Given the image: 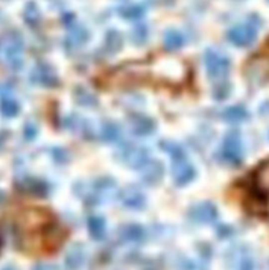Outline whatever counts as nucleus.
Instances as JSON below:
<instances>
[{"instance_id":"f257e3e1","label":"nucleus","mask_w":269,"mask_h":270,"mask_svg":"<svg viewBox=\"0 0 269 270\" xmlns=\"http://www.w3.org/2000/svg\"><path fill=\"white\" fill-rule=\"evenodd\" d=\"M20 243L28 251H53L64 239V231L49 211L28 208L19 220Z\"/></svg>"},{"instance_id":"f03ea898","label":"nucleus","mask_w":269,"mask_h":270,"mask_svg":"<svg viewBox=\"0 0 269 270\" xmlns=\"http://www.w3.org/2000/svg\"><path fill=\"white\" fill-rule=\"evenodd\" d=\"M163 148L168 150L173 158V177H175L176 183L179 184V186L189 183L195 176V170H194L193 165L187 161L183 150L179 145L169 143L165 144V147Z\"/></svg>"},{"instance_id":"7ed1b4c3","label":"nucleus","mask_w":269,"mask_h":270,"mask_svg":"<svg viewBox=\"0 0 269 270\" xmlns=\"http://www.w3.org/2000/svg\"><path fill=\"white\" fill-rule=\"evenodd\" d=\"M23 41L17 34H9L0 42V56L11 69H20L23 65Z\"/></svg>"},{"instance_id":"20e7f679","label":"nucleus","mask_w":269,"mask_h":270,"mask_svg":"<svg viewBox=\"0 0 269 270\" xmlns=\"http://www.w3.org/2000/svg\"><path fill=\"white\" fill-rule=\"evenodd\" d=\"M205 64L207 73L212 78H222L227 74L231 64L227 57L220 52L215 50H207L205 54Z\"/></svg>"},{"instance_id":"39448f33","label":"nucleus","mask_w":269,"mask_h":270,"mask_svg":"<svg viewBox=\"0 0 269 270\" xmlns=\"http://www.w3.org/2000/svg\"><path fill=\"white\" fill-rule=\"evenodd\" d=\"M258 28L254 24H240L228 30V40L236 46H248L255 41Z\"/></svg>"},{"instance_id":"423d86ee","label":"nucleus","mask_w":269,"mask_h":270,"mask_svg":"<svg viewBox=\"0 0 269 270\" xmlns=\"http://www.w3.org/2000/svg\"><path fill=\"white\" fill-rule=\"evenodd\" d=\"M247 75L256 82H264L269 78V46L263 54L250 61L247 68Z\"/></svg>"},{"instance_id":"0eeeda50","label":"nucleus","mask_w":269,"mask_h":270,"mask_svg":"<svg viewBox=\"0 0 269 270\" xmlns=\"http://www.w3.org/2000/svg\"><path fill=\"white\" fill-rule=\"evenodd\" d=\"M222 158L232 165H236L242 161L243 145L239 135L231 133V135L227 136V139L224 140L223 148H222Z\"/></svg>"},{"instance_id":"6e6552de","label":"nucleus","mask_w":269,"mask_h":270,"mask_svg":"<svg viewBox=\"0 0 269 270\" xmlns=\"http://www.w3.org/2000/svg\"><path fill=\"white\" fill-rule=\"evenodd\" d=\"M121 157L127 165L141 169L149 161V154L144 148L137 145H127L121 150Z\"/></svg>"},{"instance_id":"1a4fd4ad","label":"nucleus","mask_w":269,"mask_h":270,"mask_svg":"<svg viewBox=\"0 0 269 270\" xmlns=\"http://www.w3.org/2000/svg\"><path fill=\"white\" fill-rule=\"evenodd\" d=\"M218 216L216 208L211 203H199L190 210V218L199 223H209L214 221Z\"/></svg>"},{"instance_id":"9d476101","label":"nucleus","mask_w":269,"mask_h":270,"mask_svg":"<svg viewBox=\"0 0 269 270\" xmlns=\"http://www.w3.org/2000/svg\"><path fill=\"white\" fill-rule=\"evenodd\" d=\"M121 202L128 208H141L145 204V196L139 188L129 187L121 192Z\"/></svg>"},{"instance_id":"9b49d317","label":"nucleus","mask_w":269,"mask_h":270,"mask_svg":"<svg viewBox=\"0 0 269 270\" xmlns=\"http://www.w3.org/2000/svg\"><path fill=\"white\" fill-rule=\"evenodd\" d=\"M33 81L44 86H54L57 83V75L48 65H38L33 72Z\"/></svg>"},{"instance_id":"f8f14e48","label":"nucleus","mask_w":269,"mask_h":270,"mask_svg":"<svg viewBox=\"0 0 269 270\" xmlns=\"http://www.w3.org/2000/svg\"><path fill=\"white\" fill-rule=\"evenodd\" d=\"M141 172H143V178H144L145 182H148V183H156L157 180H161L164 170L161 164H159L157 161H151V160H149V161L141 168Z\"/></svg>"},{"instance_id":"ddd939ff","label":"nucleus","mask_w":269,"mask_h":270,"mask_svg":"<svg viewBox=\"0 0 269 270\" xmlns=\"http://www.w3.org/2000/svg\"><path fill=\"white\" fill-rule=\"evenodd\" d=\"M85 263V252L81 245H74L69 249L66 256V267L69 270H78Z\"/></svg>"},{"instance_id":"4468645a","label":"nucleus","mask_w":269,"mask_h":270,"mask_svg":"<svg viewBox=\"0 0 269 270\" xmlns=\"http://www.w3.org/2000/svg\"><path fill=\"white\" fill-rule=\"evenodd\" d=\"M255 184L259 191L263 194H269V160L263 162L255 173Z\"/></svg>"},{"instance_id":"2eb2a0df","label":"nucleus","mask_w":269,"mask_h":270,"mask_svg":"<svg viewBox=\"0 0 269 270\" xmlns=\"http://www.w3.org/2000/svg\"><path fill=\"white\" fill-rule=\"evenodd\" d=\"M131 127L133 133L144 136L153 131V121L145 116H133L131 119Z\"/></svg>"},{"instance_id":"dca6fc26","label":"nucleus","mask_w":269,"mask_h":270,"mask_svg":"<svg viewBox=\"0 0 269 270\" xmlns=\"http://www.w3.org/2000/svg\"><path fill=\"white\" fill-rule=\"evenodd\" d=\"M89 229H90L91 236L96 239V240H100L106 235V223L102 218L92 216L89 220Z\"/></svg>"},{"instance_id":"f3484780","label":"nucleus","mask_w":269,"mask_h":270,"mask_svg":"<svg viewBox=\"0 0 269 270\" xmlns=\"http://www.w3.org/2000/svg\"><path fill=\"white\" fill-rule=\"evenodd\" d=\"M164 44L168 50H176L181 48L183 44V37L177 30H168L164 37Z\"/></svg>"},{"instance_id":"a211bd4d","label":"nucleus","mask_w":269,"mask_h":270,"mask_svg":"<svg viewBox=\"0 0 269 270\" xmlns=\"http://www.w3.org/2000/svg\"><path fill=\"white\" fill-rule=\"evenodd\" d=\"M121 237L127 241H140L144 237V232L139 225H127L121 231Z\"/></svg>"},{"instance_id":"6ab92c4d","label":"nucleus","mask_w":269,"mask_h":270,"mask_svg":"<svg viewBox=\"0 0 269 270\" xmlns=\"http://www.w3.org/2000/svg\"><path fill=\"white\" fill-rule=\"evenodd\" d=\"M224 117L227 119L228 121L231 123H239L243 121L244 119H247V111L240 105H236V107H231L228 108L226 112H224Z\"/></svg>"},{"instance_id":"aec40b11","label":"nucleus","mask_w":269,"mask_h":270,"mask_svg":"<svg viewBox=\"0 0 269 270\" xmlns=\"http://www.w3.org/2000/svg\"><path fill=\"white\" fill-rule=\"evenodd\" d=\"M102 137L106 141H116L120 137V128L114 123H107L102 128Z\"/></svg>"},{"instance_id":"412c9836","label":"nucleus","mask_w":269,"mask_h":270,"mask_svg":"<svg viewBox=\"0 0 269 270\" xmlns=\"http://www.w3.org/2000/svg\"><path fill=\"white\" fill-rule=\"evenodd\" d=\"M88 38V33L84 28L81 26H76L73 28L72 32H70V36H69V40H72V45H81L82 42H85V40Z\"/></svg>"},{"instance_id":"4be33fe9","label":"nucleus","mask_w":269,"mask_h":270,"mask_svg":"<svg viewBox=\"0 0 269 270\" xmlns=\"http://www.w3.org/2000/svg\"><path fill=\"white\" fill-rule=\"evenodd\" d=\"M0 109H1V112L5 116H15L16 113L19 112V104L15 100H12V99H7V100H4L1 103Z\"/></svg>"},{"instance_id":"5701e85b","label":"nucleus","mask_w":269,"mask_h":270,"mask_svg":"<svg viewBox=\"0 0 269 270\" xmlns=\"http://www.w3.org/2000/svg\"><path fill=\"white\" fill-rule=\"evenodd\" d=\"M143 13H144V8L140 5H131L121 9V15L125 16L127 19H137V17H141Z\"/></svg>"},{"instance_id":"b1692460","label":"nucleus","mask_w":269,"mask_h":270,"mask_svg":"<svg viewBox=\"0 0 269 270\" xmlns=\"http://www.w3.org/2000/svg\"><path fill=\"white\" fill-rule=\"evenodd\" d=\"M121 44V38L116 32H112V33L108 34V37H107V46H110L111 50H118L119 46Z\"/></svg>"},{"instance_id":"393cba45","label":"nucleus","mask_w":269,"mask_h":270,"mask_svg":"<svg viewBox=\"0 0 269 270\" xmlns=\"http://www.w3.org/2000/svg\"><path fill=\"white\" fill-rule=\"evenodd\" d=\"M27 13H29V15H30V16H27L28 23H36V21L40 19L38 11L36 9V7H34V5H29V7H28Z\"/></svg>"},{"instance_id":"a878e982","label":"nucleus","mask_w":269,"mask_h":270,"mask_svg":"<svg viewBox=\"0 0 269 270\" xmlns=\"http://www.w3.org/2000/svg\"><path fill=\"white\" fill-rule=\"evenodd\" d=\"M147 37V30H145L144 26H139L135 30V33H133V38L136 40L137 42H143Z\"/></svg>"},{"instance_id":"bb28decb","label":"nucleus","mask_w":269,"mask_h":270,"mask_svg":"<svg viewBox=\"0 0 269 270\" xmlns=\"http://www.w3.org/2000/svg\"><path fill=\"white\" fill-rule=\"evenodd\" d=\"M238 270H254V263L251 259H242Z\"/></svg>"},{"instance_id":"cd10ccee","label":"nucleus","mask_w":269,"mask_h":270,"mask_svg":"<svg viewBox=\"0 0 269 270\" xmlns=\"http://www.w3.org/2000/svg\"><path fill=\"white\" fill-rule=\"evenodd\" d=\"M33 270H57V268L54 265H46V264H41V265H37Z\"/></svg>"},{"instance_id":"c85d7f7f","label":"nucleus","mask_w":269,"mask_h":270,"mask_svg":"<svg viewBox=\"0 0 269 270\" xmlns=\"http://www.w3.org/2000/svg\"><path fill=\"white\" fill-rule=\"evenodd\" d=\"M3 270H17V269H16V268H13V267H7V268H4Z\"/></svg>"}]
</instances>
